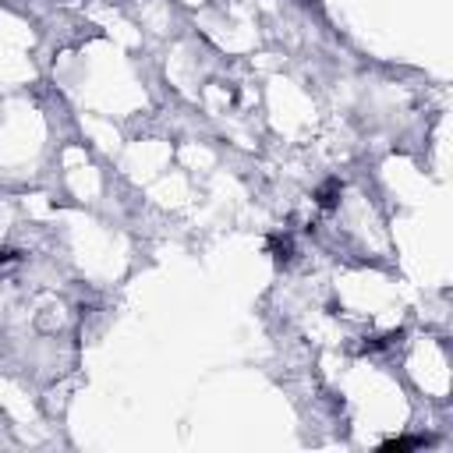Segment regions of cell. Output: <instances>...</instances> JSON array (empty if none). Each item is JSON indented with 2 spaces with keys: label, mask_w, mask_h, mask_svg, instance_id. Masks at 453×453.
Returning <instances> with one entry per match:
<instances>
[{
  "label": "cell",
  "mask_w": 453,
  "mask_h": 453,
  "mask_svg": "<svg viewBox=\"0 0 453 453\" xmlns=\"http://www.w3.org/2000/svg\"><path fill=\"white\" fill-rule=\"evenodd\" d=\"M432 439H425V436H404V439H390V443H382V450H414V447H429Z\"/></svg>",
  "instance_id": "obj_1"
},
{
  "label": "cell",
  "mask_w": 453,
  "mask_h": 453,
  "mask_svg": "<svg viewBox=\"0 0 453 453\" xmlns=\"http://www.w3.org/2000/svg\"><path fill=\"white\" fill-rule=\"evenodd\" d=\"M337 198H340V181H326L319 188V205H322V209H333Z\"/></svg>",
  "instance_id": "obj_3"
},
{
  "label": "cell",
  "mask_w": 453,
  "mask_h": 453,
  "mask_svg": "<svg viewBox=\"0 0 453 453\" xmlns=\"http://www.w3.org/2000/svg\"><path fill=\"white\" fill-rule=\"evenodd\" d=\"M270 248H273V259L276 263H290V255H294V245H290V238H273L270 241Z\"/></svg>",
  "instance_id": "obj_2"
},
{
  "label": "cell",
  "mask_w": 453,
  "mask_h": 453,
  "mask_svg": "<svg viewBox=\"0 0 453 453\" xmlns=\"http://www.w3.org/2000/svg\"><path fill=\"white\" fill-rule=\"evenodd\" d=\"M11 263H21V255L14 248H0V266H11Z\"/></svg>",
  "instance_id": "obj_4"
}]
</instances>
